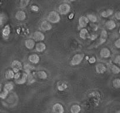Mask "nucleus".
<instances>
[{
    "instance_id": "1",
    "label": "nucleus",
    "mask_w": 120,
    "mask_h": 113,
    "mask_svg": "<svg viewBox=\"0 0 120 113\" xmlns=\"http://www.w3.org/2000/svg\"><path fill=\"white\" fill-rule=\"evenodd\" d=\"M47 19L49 23H58L61 20V18H60V15L56 11H51L49 13V14L47 16Z\"/></svg>"
},
{
    "instance_id": "2",
    "label": "nucleus",
    "mask_w": 120,
    "mask_h": 113,
    "mask_svg": "<svg viewBox=\"0 0 120 113\" xmlns=\"http://www.w3.org/2000/svg\"><path fill=\"white\" fill-rule=\"evenodd\" d=\"M84 54H77L74 55L71 61V64L72 65H78L81 64L84 58Z\"/></svg>"
},
{
    "instance_id": "3",
    "label": "nucleus",
    "mask_w": 120,
    "mask_h": 113,
    "mask_svg": "<svg viewBox=\"0 0 120 113\" xmlns=\"http://www.w3.org/2000/svg\"><path fill=\"white\" fill-rule=\"evenodd\" d=\"M11 67L12 71L15 73H18L23 68V65L20 61L18 60H14L11 63Z\"/></svg>"
},
{
    "instance_id": "4",
    "label": "nucleus",
    "mask_w": 120,
    "mask_h": 113,
    "mask_svg": "<svg viewBox=\"0 0 120 113\" xmlns=\"http://www.w3.org/2000/svg\"><path fill=\"white\" fill-rule=\"evenodd\" d=\"M71 10V7L68 4H62L59 6L58 12L61 15H65L68 13Z\"/></svg>"
},
{
    "instance_id": "5",
    "label": "nucleus",
    "mask_w": 120,
    "mask_h": 113,
    "mask_svg": "<svg viewBox=\"0 0 120 113\" xmlns=\"http://www.w3.org/2000/svg\"><path fill=\"white\" fill-rule=\"evenodd\" d=\"M107 38H108V34H107V31L104 30L102 31L101 33L100 38H99V40L98 41L97 45H100L105 42V41L107 40Z\"/></svg>"
},
{
    "instance_id": "6",
    "label": "nucleus",
    "mask_w": 120,
    "mask_h": 113,
    "mask_svg": "<svg viewBox=\"0 0 120 113\" xmlns=\"http://www.w3.org/2000/svg\"><path fill=\"white\" fill-rule=\"evenodd\" d=\"M52 111L54 113H64V108L62 104L56 103L52 106Z\"/></svg>"
},
{
    "instance_id": "7",
    "label": "nucleus",
    "mask_w": 120,
    "mask_h": 113,
    "mask_svg": "<svg viewBox=\"0 0 120 113\" xmlns=\"http://www.w3.org/2000/svg\"><path fill=\"white\" fill-rule=\"evenodd\" d=\"M40 28L43 31H48L52 29V25L49 22L43 21L40 25Z\"/></svg>"
},
{
    "instance_id": "8",
    "label": "nucleus",
    "mask_w": 120,
    "mask_h": 113,
    "mask_svg": "<svg viewBox=\"0 0 120 113\" xmlns=\"http://www.w3.org/2000/svg\"><path fill=\"white\" fill-rule=\"evenodd\" d=\"M33 39L34 41H42L45 39V35L40 31H35L33 34Z\"/></svg>"
},
{
    "instance_id": "9",
    "label": "nucleus",
    "mask_w": 120,
    "mask_h": 113,
    "mask_svg": "<svg viewBox=\"0 0 120 113\" xmlns=\"http://www.w3.org/2000/svg\"><path fill=\"white\" fill-rule=\"evenodd\" d=\"M107 71V67L104 64H102V63H98L95 65V71L97 72L98 74H104Z\"/></svg>"
},
{
    "instance_id": "10",
    "label": "nucleus",
    "mask_w": 120,
    "mask_h": 113,
    "mask_svg": "<svg viewBox=\"0 0 120 113\" xmlns=\"http://www.w3.org/2000/svg\"><path fill=\"white\" fill-rule=\"evenodd\" d=\"M88 23L89 20L88 19L87 17H84V16H82L78 19V24H79V26L80 28H84L85 27H86Z\"/></svg>"
},
{
    "instance_id": "11",
    "label": "nucleus",
    "mask_w": 120,
    "mask_h": 113,
    "mask_svg": "<svg viewBox=\"0 0 120 113\" xmlns=\"http://www.w3.org/2000/svg\"><path fill=\"white\" fill-rule=\"evenodd\" d=\"M10 33H11V29H10V25H6L4 26V29L2 31V35L4 39L7 40L10 37Z\"/></svg>"
},
{
    "instance_id": "12",
    "label": "nucleus",
    "mask_w": 120,
    "mask_h": 113,
    "mask_svg": "<svg viewBox=\"0 0 120 113\" xmlns=\"http://www.w3.org/2000/svg\"><path fill=\"white\" fill-rule=\"evenodd\" d=\"M27 78L28 75L25 72H24V73L21 74L19 78L15 80V83L18 84H23L26 83V81H27Z\"/></svg>"
},
{
    "instance_id": "13",
    "label": "nucleus",
    "mask_w": 120,
    "mask_h": 113,
    "mask_svg": "<svg viewBox=\"0 0 120 113\" xmlns=\"http://www.w3.org/2000/svg\"><path fill=\"white\" fill-rule=\"evenodd\" d=\"M100 56H101V57H102V58H108V57H109L111 55L110 50L107 48H103L101 49V51H100Z\"/></svg>"
},
{
    "instance_id": "14",
    "label": "nucleus",
    "mask_w": 120,
    "mask_h": 113,
    "mask_svg": "<svg viewBox=\"0 0 120 113\" xmlns=\"http://www.w3.org/2000/svg\"><path fill=\"white\" fill-rule=\"evenodd\" d=\"M28 60L33 64H37L40 61V57L38 55L36 54H31L28 56Z\"/></svg>"
},
{
    "instance_id": "15",
    "label": "nucleus",
    "mask_w": 120,
    "mask_h": 113,
    "mask_svg": "<svg viewBox=\"0 0 120 113\" xmlns=\"http://www.w3.org/2000/svg\"><path fill=\"white\" fill-rule=\"evenodd\" d=\"M15 18L18 21H23L26 18V14L24 11L22 10L17 11L15 14Z\"/></svg>"
},
{
    "instance_id": "16",
    "label": "nucleus",
    "mask_w": 120,
    "mask_h": 113,
    "mask_svg": "<svg viewBox=\"0 0 120 113\" xmlns=\"http://www.w3.org/2000/svg\"><path fill=\"white\" fill-rule=\"evenodd\" d=\"M25 45L26 48L29 49H32L34 48L35 45V42L33 39H28L26 40L25 42Z\"/></svg>"
},
{
    "instance_id": "17",
    "label": "nucleus",
    "mask_w": 120,
    "mask_h": 113,
    "mask_svg": "<svg viewBox=\"0 0 120 113\" xmlns=\"http://www.w3.org/2000/svg\"><path fill=\"white\" fill-rule=\"evenodd\" d=\"M46 45L44 43L42 42H38L35 45V48H36V50L39 53H42V52H44L46 49Z\"/></svg>"
},
{
    "instance_id": "18",
    "label": "nucleus",
    "mask_w": 120,
    "mask_h": 113,
    "mask_svg": "<svg viewBox=\"0 0 120 113\" xmlns=\"http://www.w3.org/2000/svg\"><path fill=\"white\" fill-rule=\"evenodd\" d=\"M88 35V31L86 28H82L79 32V37L83 40H85Z\"/></svg>"
},
{
    "instance_id": "19",
    "label": "nucleus",
    "mask_w": 120,
    "mask_h": 113,
    "mask_svg": "<svg viewBox=\"0 0 120 113\" xmlns=\"http://www.w3.org/2000/svg\"><path fill=\"white\" fill-rule=\"evenodd\" d=\"M105 25L106 26H107V28H108V30H112L114 29V28L116 27V24H115V23L114 22V21L111 20V19L108 21L106 23Z\"/></svg>"
},
{
    "instance_id": "20",
    "label": "nucleus",
    "mask_w": 120,
    "mask_h": 113,
    "mask_svg": "<svg viewBox=\"0 0 120 113\" xmlns=\"http://www.w3.org/2000/svg\"><path fill=\"white\" fill-rule=\"evenodd\" d=\"M81 110V108L80 105L78 104H74L71 107V113H79Z\"/></svg>"
},
{
    "instance_id": "21",
    "label": "nucleus",
    "mask_w": 120,
    "mask_h": 113,
    "mask_svg": "<svg viewBox=\"0 0 120 113\" xmlns=\"http://www.w3.org/2000/svg\"><path fill=\"white\" fill-rule=\"evenodd\" d=\"M23 68H24V70L25 71V73L26 74H31V71H33L34 69V67L33 66H32L31 65L28 64H26L23 66Z\"/></svg>"
},
{
    "instance_id": "22",
    "label": "nucleus",
    "mask_w": 120,
    "mask_h": 113,
    "mask_svg": "<svg viewBox=\"0 0 120 113\" xmlns=\"http://www.w3.org/2000/svg\"><path fill=\"white\" fill-rule=\"evenodd\" d=\"M113 13H114V11H113L112 10L108 9V10L103 11V12L101 13V16H102V17H104V18H108V17L112 15L113 14Z\"/></svg>"
},
{
    "instance_id": "23",
    "label": "nucleus",
    "mask_w": 120,
    "mask_h": 113,
    "mask_svg": "<svg viewBox=\"0 0 120 113\" xmlns=\"http://www.w3.org/2000/svg\"><path fill=\"white\" fill-rule=\"evenodd\" d=\"M14 75L15 74L12 70H9L5 72V78L7 79H13V78H14Z\"/></svg>"
},
{
    "instance_id": "24",
    "label": "nucleus",
    "mask_w": 120,
    "mask_h": 113,
    "mask_svg": "<svg viewBox=\"0 0 120 113\" xmlns=\"http://www.w3.org/2000/svg\"><path fill=\"white\" fill-rule=\"evenodd\" d=\"M37 75L39 78L42 79H47L48 77V75H47V72L44 71H40L37 72Z\"/></svg>"
},
{
    "instance_id": "25",
    "label": "nucleus",
    "mask_w": 120,
    "mask_h": 113,
    "mask_svg": "<svg viewBox=\"0 0 120 113\" xmlns=\"http://www.w3.org/2000/svg\"><path fill=\"white\" fill-rule=\"evenodd\" d=\"M13 88H14V85L12 84V83H8L5 84V86H4L3 89L5 90H6L7 91H8L9 93V92H10V91L12 90Z\"/></svg>"
},
{
    "instance_id": "26",
    "label": "nucleus",
    "mask_w": 120,
    "mask_h": 113,
    "mask_svg": "<svg viewBox=\"0 0 120 113\" xmlns=\"http://www.w3.org/2000/svg\"><path fill=\"white\" fill-rule=\"evenodd\" d=\"M87 18L89 21H90L92 23H96L97 21V18L96 16L94 14H89L88 15Z\"/></svg>"
},
{
    "instance_id": "27",
    "label": "nucleus",
    "mask_w": 120,
    "mask_h": 113,
    "mask_svg": "<svg viewBox=\"0 0 120 113\" xmlns=\"http://www.w3.org/2000/svg\"><path fill=\"white\" fill-rule=\"evenodd\" d=\"M112 85L115 88H120V79L119 78H115L112 82Z\"/></svg>"
},
{
    "instance_id": "28",
    "label": "nucleus",
    "mask_w": 120,
    "mask_h": 113,
    "mask_svg": "<svg viewBox=\"0 0 120 113\" xmlns=\"http://www.w3.org/2000/svg\"><path fill=\"white\" fill-rule=\"evenodd\" d=\"M111 71L114 74H117L120 72V69L118 67H117L115 65H111Z\"/></svg>"
},
{
    "instance_id": "29",
    "label": "nucleus",
    "mask_w": 120,
    "mask_h": 113,
    "mask_svg": "<svg viewBox=\"0 0 120 113\" xmlns=\"http://www.w3.org/2000/svg\"><path fill=\"white\" fill-rule=\"evenodd\" d=\"M8 94V92L6 90L3 89L0 91V98L2 99H5L7 97Z\"/></svg>"
},
{
    "instance_id": "30",
    "label": "nucleus",
    "mask_w": 120,
    "mask_h": 113,
    "mask_svg": "<svg viewBox=\"0 0 120 113\" xmlns=\"http://www.w3.org/2000/svg\"><path fill=\"white\" fill-rule=\"evenodd\" d=\"M29 0H22L20 1V6L21 8H25L28 5L29 3H30Z\"/></svg>"
},
{
    "instance_id": "31",
    "label": "nucleus",
    "mask_w": 120,
    "mask_h": 113,
    "mask_svg": "<svg viewBox=\"0 0 120 113\" xmlns=\"http://www.w3.org/2000/svg\"><path fill=\"white\" fill-rule=\"evenodd\" d=\"M68 86L67 84H61V86H59L58 87V89L59 91H64L65 90H66Z\"/></svg>"
},
{
    "instance_id": "32",
    "label": "nucleus",
    "mask_w": 120,
    "mask_h": 113,
    "mask_svg": "<svg viewBox=\"0 0 120 113\" xmlns=\"http://www.w3.org/2000/svg\"><path fill=\"white\" fill-rule=\"evenodd\" d=\"M5 21V15L3 13L0 14V26L3 25Z\"/></svg>"
},
{
    "instance_id": "33",
    "label": "nucleus",
    "mask_w": 120,
    "mask_h": 113,
    "mask_svg": "<svg viewBox=\"0 0 120 113\" xmlns=\"http://www.w3.org/2000/svg\"><path fill=\"white\" fill-rule=\"evenodd\" d=\"M114 62L115 63V64L120 65V55H118V56H116V57H115V58L114 59Z\"/></svg>"
},
{
    "instance_id": "34",
    "label": "nucleus",
    "mask_w": 120,
    "mask_h": 113,
    "mask_svg": "<svg viewBox=\"0 0 120 113\" xmlns=\"http://www.w3.org/2000/svg\"><path fill=\"white\" fill-rule=\"evenodd\" d=\"M95 61H96V58L95 56H92L88 60V62L90 64H94L95 63Z\"/></svg>"
},
{
    "instance_id": "35",
    "label": "nucleus",
    "mask_w": 120,
    "mask_h": 113,
    "mask_svg": "<svg viewBox=\"0 0 120 113\" xmlns=\"http://www.w3.org/2000/svg\"><path fill=\"white\" fill-rule=\"evenodd\" d=\"M31 9L32 11H34V12H37L39 10L38 7L37 6V5H33V6H31Z\"/></svg>"
},
{
    "instance_id": "36",
    "label": "nucleus",
    "mask_w": 120,
    "mask_h": 113,
    "mask_svg": "<svg viewBox=\"0 0 120 113\" xmlns=\"http://www.w3.org/2000/svg\"><path fill=\"white\" fill-rule=\"evenodd\" d=\"M115 45L116 48H120V39L118 38L117 40H116L115 42Z\"/></svg>"
},
{
    "instance_id": "37",
    "label": "nucleus",
    "mask_w": 120,
    "mask_h": 113,
    "mask_svg": "<svg viewBox=\"0 0 120 113\" xmlns=\"http://www.w3.org/2000/svg\"><path fill=\"white\" fill-rule=\"evenodd\" d=\"M115 17L116 19L118 20H120V12H116L115 14Z\"/></svg>"
},
{
    "instance_id": "38",
    "label": "nucleus",
    "mask_w": 120,
    "mask_h": 113,
    "mask_svg": "<svg viewBox=\"0 0 120 113\" xmlns=\"http://www.w3.org/2000/svg\"><path fill=\"white\" fill-rule=\"evenodd\" d=\"M97 35H92L91 36H88V38H90L92 40H94L95 39L97 38Z\"/></svg>"
},
{
    "instance_id": "39",
    "label": "nucleus",
    "mask_w": 120,
    "mask_h": 113,
    "mask_svg": "<svg viewBox=\"0 0 120 113\" xmlns=\"http://www.w3.org/2000/svg\"><path fill=\"white\" fill-rule=\"evenodd\" d=\"M74 16V14L73 13H71V14H70V15H69V17H68L69 19H72V18H73Z\"/></svg>"
},
{
    "instance_id": "40",
    "label": "nucleus",
    "mask_w": 120,
    "mask_h": 113,
    "mask_svg": "<svg viewBox=\"0 0 120 113\" xmlns=\"http://www.w3.org/2000/svg\"><path fill=\"white\" fill-rule=\"evenodd\" d=\"M1 89H2V86H1V84H0V91L2 90Z\"/></svg>"
}]
</instances>
